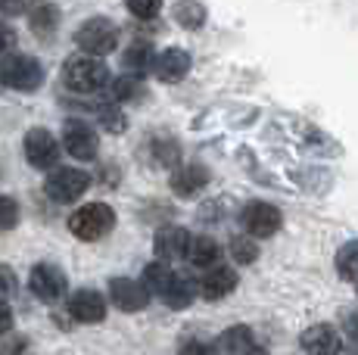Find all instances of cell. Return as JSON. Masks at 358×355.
I'll list each match as a JSON object with an SVG mask.
<instances>
[{
    "label": "cell",
    "mask_w": 358,
    "mask_h": 355,
    "mask_svg": "<svg viewBox=\"0 0 358 355\" xmlns=\"http://www.w3.org/2000/svg\"><path fill=\"white\" fill-rule=\"evenodd\" d=\"M63 85L75 94H97L103 87H109V69L94 57V53L72 57L63 66Z\"/></svg>",
    "instance_id": "1"
},
{
    "label": "cell",
    "mask_w": 358,
    "mask_h": 355,
    "mask_svg": "<svg viewBox=\"0 0 358 355\" xmlns=\"http://www.w3.org/2000/svg\"><path fill=\"white\" fill-rule=\"evenodd\" d=\"M113 228H115V212L106 203H87V206L75 209V212L69 215V231H72L78 240H87V243L106 237Z\"/></svg>",
    "instance_id": "2"
},
{
    "label": "cell",
    "mask_w": 358,
    "mask_h": 355,
    "mask_svg": "<svg viewBox=\"0 0 358 355\" xmlns=\"http://www.w3.org/2000/svg\"><path fill=\"white\" fill-rule=\"evenodd\" d=\"M0 81L13 91H38L44 85V66L34 57L13 53V57H3V63H0Z\"/></svg>",
    "instance_id": "3"
},
{
    "label": "cell",
    "mask_w": 358,
    "mask_h": 355,
    "mask_svg": "<svg viewBox=\"0 0 358 355\" xmlns=\"http://www.w3.org/2000/svg\"><path fill=\"white\" fill-rule=\"evenodd\" d=\"M75 44L85 53L103 57V53L115 50V44H119V29H115V22H109V19H103V16L87 19V22H81L78 31H75Z\"/></svg>",
    "instance_id": "4"
},
{
    "label": "cell",
    "mask_w": 358,
    "mask_h": 355,
    "mask_svg": "<svg viewBox=\"0 0 358 355\" xmlns=\"http://www.w3.org/2000/svg\"><path fill=\"white\" fill-rule=\"evenodd\" d=\"M91 187V178L81 168H57L50 178L44 181V194L53 203H75L85 196V190Z\"/></svg>",
    "instance_id": "5"
},
{
    "label": "cell",
    "mask_w": 358,
    "mask_h": 355,
    "mask_svg": "<svg viewBox=\"0 0 358 355\" xmlns=\"http://www.w3.org/2000/svg\"><path fill=\"white\" fill-rule=\"evenodd\" d=\"M63 147H66V153L72 156V159L91 162V159H97L100 138H97V131H94L87 122L72 119V122H66V128H63Z\"/></svg>",
    "instance_id": "6"
},
{
    "label": "cell",
    "mask_w": 358,
    "mask_h": 355,
    "mask_svg": "<svg viewBox=\"0 0 358 355\" xmlns=\"http://www.w3.org/2000/svg\"><path fill=\"white\" fill-rule=\"evenodd\" d=\"M280 222H284L280 209L271 206V203H262V200L246 203L243 212H240V224H243L252 237H271L274 231H280Z\"/></svg>",
    "instance_id": "7"
},
{
    "label": "cell",
    "mask_w": 358,
    "mask_h": 355,
    "mask_svg": "<svg viewBox=\"0 0 358 355\" xmlns=\"http://www.w3.org/2000/svg\"><path fill=\"white\" fill-rule=\"evenodd\" d=\"M25 159L31 168H53L59 162V143L47 128H31L25 134Z\"/></svg>",
    "instance_id": "8"
},
{
    "label": "cell",
    "mask_w": 358,
    "mask_h": 355,
    "mask_svg": "<svg viewBox=\"0 0 358 355\" xmlns=\"http://www.w3.org/2000/svg\"><path fill=\"white\" fill-rule=\"evenodd\" d=\"M109 299L115 309L122 312H141L150 303V290L143 281H131V277H113L109 281Z\"/></svg>",
    "instance_id": "9"
},
{
    "label": "cell",
    "mask_w": 358,
    "mask_h": 355,
    "mask_svg": "<svg viewBox=\"0 0 358 355\" xmlns=\"http://www.w3.org/2000/svg\"><path fill=\"white\" fill-rule=\"evenodd\" d=\"M66 271L57 268V265L50 262H41L31 268V293L41 299H47V303H53V299H59L66 293Z\"/></svg>",
    "instance_id": "10"
},
{
    "label": "cell",
    "mask_w": 358,
    "mask_h": 355,
    "mask_svg": "<svg viewBox=\"0 0 358 355\" xmlns=\"http://www.w3.org/2000/svg\"><path fill=\"white\" fill-rule=\"evenodd\" d=\"M69 315L75 321H81V324H100L103 318H106V299L100 296L97 290H78L72 293V299H69Z\"/></svg>",
    "instance_id": "11"
},
{
    "label": "cell",
    "mask_w": 358,
    "mask_h": 355,
    "mask_svg": "<svg viewBox=\"0 0 358 355\" xmlns=\"http://www.w3.org/2000/svg\"><path fill=\"white\" fill-rule=\"evenodd\" d=\"M153 247H156V256L165 259V262L169 259H181V256H187L190 234L184 228H178V224H165V228L156 231Z\"/></svg>",
    "instance_id": "12"
},
{
    "label": "cell",
    "mask_w": 358,
    "mask_h": 355,
    "mask_svg": "<svg viewBox=\"0 0 358 355\" xmlns=\"http://www.w3.org/2000/svg\"><path fill=\"white\" fill-rule=\"evenodd\" d=\"M187 72H190V53L181 50V47H169V50H162L159 57H156V75H159V81L175 85V81H181Z\"/></svg>",
    "instance_id": "13"
},
{
    "label": "cell",
    "mask_w": 358,
    "mask_h": 355,
    "mask_svg": "<svg viewBox=\"0 0 358 355\" xmlns=\"http://www.w3.org/2000/svg\"><path fill=\"white\" fill-rule=\"evenodd\" d=\"M237 290V275H234L231 268H215L212 265L209 268V275L199 281V296L203 299H224V296H231V293Z\"/></svg>",
    "instance_id": "14"
},
{
    "label": "cell",
    "mask_w": 358,
    "mask_h": 355,
    "mask_svg": "<svg viewBox=\"0 0 358 355\" xmlns=\"http://www.w3.org/2000/svg\"><path fill=\"white\" fill-rule=\"evenodd\" d=\"M302 349L306 352H336V349H343V340L336 337V331L330 324H315V327H308L306 333H302Z\"/></svg>",
    "instance_id": "15"
},
{
    "label": "cell",
    "mask_w": 358,
    "mask_h": 355,
    "mask_svg": "<svg viewBox=\"0 0 358 355\" xmlns=\"http://www.w3.org/2000/svg\"><path fill=\"white\" fill-rule=\"evenodd\" d=\"M209 184V172L203 166H187V168H178L171 175V190L178 196H196L199 190Z\"/></svg>",
    "instance_id": "16"
},
{
    "label": "cell",
    "mask_w": 358,
    "mask_h": 355,
    "mask_svg": "<svg viewBox=\"0 0 358 355\" xmlns=\"http://www.w3.org/2000/svg\"><path fill=\"white\" fill-rule=\"evenodd\" d=\"M194 293H196V287H194L190 277L171 275V281H169V287H165L162 299H165V305H169V309H187V305L194 303Z\"/></svg>",
    "instance_id": "17"
},
{
    "label": "cell",
    "mask_w": 358,
    "mask_h": 355,
    "mask_svg": "<svg viewBox=\"0 0 358 355\" xmlns=\"http://www.w3.org/2000/svg\"><path fill=\"white\" fill-rule=\"evenodd\" d=\"M187 259L196 268H212V265H218V259H222V249H218V243L212 240V237H196L187 247Z\"/></svg>",
    "instance_id": "18"
},
{
    "label": "cell",
    "mask_w": 358,
    "mask_h": 355,
    "mask_svg": "<svg viewBox=\"0 0 358 355\" xmlns=\"http://www.w3.org/2000/svg\"><path fill=\"white\" fill-rule=\"evenodd\" d=\"M215 346L222 352H234V355H240V352H259V343L252 340L250 327H231V331H224V337L218 340Z\"/></svg>",
    "instance_id": "19"
},
{
    "label": "cell",
    "mask_w": 358,
    "mask_h": 355,
    "mask_svg": "<svg viewBox=\"0 0 358 355\" xmlns=\"http://www.w3.org/2000/svg\"><path fill=\"white\" fill-rule=\"evenodd\" d=\"M336 271L343 281H358V240H349L336 252Z\"/></svg>",
    "instance_id": "20"
},
{
    "label": "cell",
    "mask_w": 358,
    "mask_h": 355,
    "mask_svg": "<svg viewBox=\"0 0 358 355\" xmlns=\"http://www.w3.org/2000/svg\"><path fill=\"white\" fill-rule=\"evenodd\" d=\"M171 275H175V271H169L165 259L162 262H153V265L143 268V287H147L150 293H156V296H162L165 287H169V281H171Z\"/></svg>",
    "instance_id": "21"
},
{
    "label": "cell",
    "mask_w": 358,
    "mask_h": 355,
    "mask_svg": "<svg viewBox=\"0 0 358 355\" xmlns=\"http://www.w3.org/2000/svg\"><path fill=\"white\" fill-rule=\"evenodd\" d=\"M122 63H125L128 72H147L150 63H153V50H150V44H131L125 50V57H122Z\"/></svg>",
    "instance_id": "22"
},
{
    "label": "cell",
    "mask_w": 358,
    "mask_h": 355,
    "mask_svg": "<svg viewBox=\"0 0 358 355\" xmlns=\"http://www.w3.org/2000/svg\"><path fill=\"white\" fill-rule=\"evenodd\" d=\"M31 29L34 31H41V35H50L53 29H57V6L53 3H34V10H31Z\"/></svg>",
    "instance_id": "23"
},
{
    "label": "cell",
    "mask_w": 358,
    "mask_h": 355,
    "mask_svg": "<svg viewBox=\"0 0 358 355\" xmlns=\"http://www.w3.org/2000/svg\"><path fill=\"white\" fill-rule=\"evenodd\" d=\"M231 256L237 259L240 265H250V262H256V256H259V249H256V243L250 240V237H234L231 240Z\"/></svg>",
    "instance_id": "24"
},
{
    "label": "cell",
    "mask_w": 358,
    "mask_h": 355,
    "mask_svg": "<svg viewBox=\"0 0 358 355\" xmlns=\"http://www.w3.org/2000/svg\"><path fill=\"white\" fill-rule=\"evenodd\" d=\"M19 222V203L13 196H0V234L13 231Z\"/></svg>",
    "instance_id": "25"
},
{
    "label": "cell",
    "mask_w": 358,
    "mask_h": 355,
    "mask_svg": "<svg viewBox=\"0 0 358 355\" xmlns=\"http://www.w3.org/2000/svg\"><path fill=\"white\" fill-rule=\"evenodd\" d=\"M175 16H178V22H181V25H187V29H196V25H203L206 13H203V6H199V3H181L175 10Z\"/></svg>",
    "instance_id": "26"
},
{
    "label": "cell",
    "mask_w": 358,
    "mask_h": 355,
    "mask_svg": "<svg viewBox=\"0 0 358 355\" xmlns=\"http://www.w3.org/2000/svg\"><path fill=\"white\" fill-rule=\"evenodd\" d=\"M125 6L137 19H153V16H159L162 0H125Z\"/></svg>",
    "instance_id": "27"
},
{
    "label": "cell",
    "mask_w": 358,
    "mask_h": 355,
    "mask_svg": "<svg viewBox=\"0 0 358 355\" xmlns=\"http://www.w3.org/2000/svg\"><path fill=\"white\" fill-rule=\"evenodd\" d=\"M109 91H113L115 100H131L141 91V85H137V78H115L113 85H109Z\"/></svg>",
    "instance_id": "28"
},
{
    "label": "cell",
    "mask_w": 358,
    "mask_h": 355,
    "mask_svg": "<svg viewBox=\"0 0 358 355\" xmlns=\"http://www.w3.org/2000/svg\"><path fill=\"white\" fill-rule=\"evenodd\" d=\"M13 293H16V275L10 265H0V299L13 296Z\"/></svg>",
    "instance_id": "29"
},
{
    "label": "cell",
    "mask_w": 358,
    "mask_h": 355,
    "mask_svg": "<svg viewBox=\"0 0 358 355\" xmlns=\"http://www.w3.org/2000/svg\"><path fill=\"white\" fill-rule=\"evenodd\" d=\"M13 47H16V31L6 22H0V59H3L6 53H13Z\"/></svg>",
    "instance_id": "30"
},
{
    "label": "cell",
    "mask_w": 358,
    "mask_h": 355,
    "mask_svg": "<svg viewBox=\"0 0 358 355\" xmlns=\"http://www.w3.org/2000/svg\"><path fill=\"white\" fill-rule=\"evenodd\" d=\"M25 10V0H0V13L3 16H19Z\"/></svg>",
    "instance_id": "31"
},
{
    "label": "cell",
    "mask_w": 358,
    "mask_h": 355,
    "mask_svg": "<svg viewBox=\"0 0 358 355\" xmlns=\"http://www.w3.org/2000/svg\"><path fill=\"white\" fill-rule=\"evenodd\" d=\"M10 327H13V312H10V305L0 299V337H3Z\"/></svg>",
    "instance_id": "32"
},
{
    "label": "cell",
    "mask_w": 358,
    "mask_h": 355,
    "mask_svg": "<svg viewBox=\"0 0 358 355\" xmlns=\"http://www.w3.org/2000/svg\"><path fill=\"white\" fill-rule=\"evenodd\" d=\"M346 337H349V340H355V343H358V315H352V318L346 321Z\"/></svg>",
    "instance_id": "33"
},
{
    "label": "cell",
    "mask_w": 358,
    "mask_h": 355,
    "mask_svg": "<svg viewBox=\"0 0 358 355\" xmlns=\"http://www.w3.org/2000/svg\"><path fill=\"white\" fill-rule=\"evenodd\" d=\"M355 284H358V281H355Z\"/></svg>",
    "instance_id": "34"
}]
</instances>
